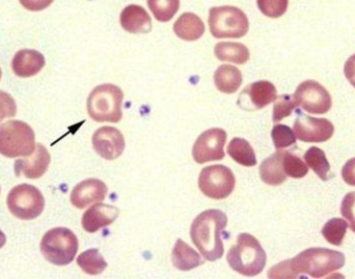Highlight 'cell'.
Listing matches in <instances>:
<instances>
[{
    "mask_svg": "<svg viewBox=\"0 0 355 279\" xmlns=\"http://www.w3.org/2000/svg\"><path fill=\"white\" fill-rule=\"evenodd\" d=\"M259 10L269 18H279L288 10L289 0H257Z\"/></svg>",
    "mask_w": 355,
    "mask_h": 279,
    "instance_id": "cell-33",
    "label": "cell"
},
{
    "mask_svg": "<svg viewBox=\"0 0 355 279\" xmlns=\"http://www.w3.org/2000/svg\"><path fill=\"white\" fill-rule=\"evenodd\" d=\"M123 28L130 33H148L152 30V20L147 10L141 6L130 4L120 16Z\"/></svg>",
    "mask_w": 355,
    "mask_h": 279,
    "instance_id": "cell-18",
    "label": "cell"
},
{
    "mask_svg": "<svg viewBox=\"0 0 355 279\" xmlns=\"http://www.w3.org/2000/svg\"><path fill=\"white\" fill-rule=\"evenodd\" d=\"M275 149L283 150L295 145L296 136L291 128L286 125H275L271 131Z\"/></svg>",
    "mask_w": 355,
    "mask_h": 279,
    "instance_id": "cell-31",
    "label": "cell"
},
{
    "mask_svg": "<svg viewBox=\"0 0 355 279\" xmlns=\"http://www.w3.org/2000/svg\"><path fill=\"white\" fill-rule=\"evenodd\" d=\"M124 93L114 84L95 87L87 99V114L95 122L119 123L123 118Z\"/></svg>",
    "mask_w": 355,
    "mask_h": 279,
    "instance_id": "cell-4",
    "label": "cell"
},
{
    "mask_svg": "<svg viewBox=\"0 0 355 279\" xmlns=\"http://www.w3.org/2000/svg\"><path fill=\"white\" fill-rule=\"evenodd\" d=\"M348 224L341 218H334L325 224L322 228V235L325 240L335 246H340L343 243L347 233Z\"/></svg>",
    "mask_w": 355,
    "mask_h": 279,
    "instance_id": "cell-29",
    "label": "cell"
},
{
    "mask_svg": "<svg viewBox=\"0 0 355 279\" xmlns=\"http://www.w3.org/2000/svg\"><path fill=\"white\" fill-rule=\"evenodd\" d=\"M17 105L14 98L6 91H0V122L8 118H14Z\"/></svg>",
    "mask_w": 355,
    "mask_h": 279,
    "instance_id": "cell-35",
    "label": "cell"
},
{
    "mask_svg": "<svg viewBox=\"0 0 355 279\" xmlns=\"http://www.w3.org/2000/svg\"><path fill=\"white\" fill-rule=\"evenodd\" d=\"M227 132L223 129L213 128L205 131L198 136L192 147V157L198 164L217 161L225 158Z\"/></svg>",
    "mask_w": 355,
    "mask_h": 279,
    "instance_id": "cell-11",
    "label": "cell"
},
{
    "mask_svg": "<svg viewBox=\"0 0 355 279\" xmlns=\"http://www.w3.org/2000/svg\"><path fill=\"white\" fill-rule=\"evenodd\" d=\"M77 265L89 276H99L107 267V263L98 249H89L79 255Z\"/></svg>",
    "mask_w": 355,
    "mask_h": 279,
    "instance_id": "cell-27",
    "label": "cell"
},
{
    "mask_svg": "<svg viewBox=\"0 0 355 279\" xmlns=\"http://www.w3.org/2000/svg\"><path fill=\"white\" fill-rule=\"evenodd\" d=\"M241 72L239 69L231 64H223L218 66L214 74V83L216 89L223 93H234L241 87Z\"/></svg>",
    "mask_w": 355,
    "mask_h": 279,
    "instance_id": "cell-22",
    "label": "cell"
},
{
    "mask_svg": "<svg viewBox=\"0 0 355 279\" xmlns=\"http://www.w3.org/2000/svg\"><path fill=\"white\" fill-rule=\"evenodd\" d=\"M344 72H345L346 78L348 79L350 84L355 87V54L348 58L345 64V68H344Z\"/></svg>",
    "mask_w": 355,
    "mask_h": 279,
    "instance_id": "cell-38",
    "label": "cell"
},
{
    "mask_svg": "<svg viewBox=\"0 0 355 279\" xmlns=\"http://www.w3.org/2000/svg\"><path fill=\"white\" fill-rule=\"evenodd\" d=\"M19 1L25 10L40 12L49 8L54 0H19Z\"/></svg>",
    "mask_w": 355,
    "mask_h": 279,
    "instance_id": "cell-36",
    "label": "cell"
},
{
    "mask_svg": "<svg viewBox=\"0 0 355 279\" xmlns=\"http://www.w3.org/2000/svg\"><path fill=\"white\" fill-rule=\"evenodd\" d=\"M283 151H277L265 159L260 166L261 180L270 186H279L287 180V174L283 168Z\"/></svg>",
    "mask_w": 355,
    "mask_h": 279,
    "instance_id": "cell-21",
    "label": "cell"
},
{
    "mask_svg": "<svg viewBox=\"0 0 355 279\" xmlns=\"http://www.w3.org/2000/svg\"><path fill=\"white\" fill-rule=\"evenodd\" d=\"M343 180L350 186H355V158L350 159L342 170Z\"/></svg>",
    "mask_w": 355,
    "mask_h": 279,
    "instance_id": "cell-37",
    "label": "cell"
},
{
    "mask_svg": "<svg viewBox=\"0 0 355 279\" xmlns=\"http://www.w3.org/2000/svg\"><path fill=\"white\" fill-rule=\"evenodd\" d=\"M215 56L221 62H234L244 64L250 57V50L243 44L234 42H221L214 48Z\"/></svg>",
    "mask_w": 355,
    "mask_h": 279,
    "instance_id": "cell-24",
    "label": "cell"
},
{
    "mask_svg": "<svg viewBox=\"0 0 355 279\" xmlns=\"http://www.w3.org/2000/svg\"><path fill=\"white\" fill-rule=\"evenodd\" d=\"M79 243L76 235L66 228L48 231L41 241L42 255L55 266H67L74 261Z\"/></svg>",
    "mask_w": 355,
    "mask_h": 279,
    "instance_id": "cell-5",
    "label": "cell"
},
{
    "mask_svg": "<svg viewBox=\"0 0 355 279\" xmlns=\"http://www.w3.org/2000/svg\"><path fill=\"white\" fill-rule=\"evenodd\" d=\"M172 261L175 267L181 271H189L204 264L202 258L181 239H178L175 245Z\"/></svg>",
    "mask_w": 355,
    "mask_h": 279,
    "instance_id": "cell-23",
    "label": "cell"
},
{
    "mask_svg": "<svg viewBox=\"0 0 355 279\" xmlns=\"http://www.w3.org/2000/svg\"><path fill=\"white\" fill-rule=\"evenodd\" d=\"M283 168L287 177L294 179L304 178L309 172L308 164L304 163L300 157L289 152L284 153Z\"/></svg>",
    "mask_w": 355,
    "mask_h": 279,
    "instance_id": "cell-30",
    "label": "cell"
},
{
    "mask_svg": "<svg viewBox=\"0 0 355 279\" xmlns=\"http://www.w3.org/2000/svg\"><path fill=\"white\" fill-rule=\"evenodd\" d=\"M120 211L114 206L105 204H95L93 207L87 210L83 216L81 224L83 230L89 234H95L101 228H106L116 222Z\"/></svg>",
    "mask_w": 355,
    "mask_h": 279,
    "instance_id": "cell-16",
    "label": "cell"
},
{
    "mask_svg": "<svg viewBox=\"0 0 355 279\" xmlns=\"http://www.w3.org/2000/svg\"><path fill=\"white\" fill-rule=\"evenodd\" d=\"M236 179L233 172L225 165H211L202 168L198 178V187L209 199H227L235 189Z\"/></svg>",
    "mask_w": 355,
    "mask_h": 279,
    "instance_id": "cell-9",
    "label": "cell"
},
{
    "mask_svg": "<svg viewBox=\"0 0 355 279\" xmlns=\"http://www.w3.org/2000/svg\"><path fill=\"white\" fill-rule=\"evenodd\" d=\"M293 132L304 143H324L333 137L335 127L327 118H312L300 112Z\"/></svg>",
    "mask_w": 355,
    "mask_h": 279,
    "instance_id": "cell-12",
    "label": "cell"
},
{
    "mask_svg": "<svg viewBox=\"0 0 355 279\" xmlns=\"http://www.w3.org/2000/svg\"><path fill=\"white\" fill-rule=\"evenodd\" d=\"M345 265V255L329 249H310L279 263L268 271L269 278H298L306 274L313 278H322L341 269Z\"/></svg>",
    "mask_w": 355,
    "mask_h": 279,
    "instance_id": "cell-1",
    "label": "cell"
},
{
    "mask_svg": "<svg viewBox=\"0 0 355 279\" xmlns=\"http://www.w3.org/2000/svg\"><path fill=\"white\" fill-rule=\"evenodd\" d=\"M108 188L98 179H87L74 187L71 192V204L77 209H85L89 205L105 199Z\"/></svg>",
    "mask_w": 355,
    "mask_h": 279,
    "instance_id": "cell-15",
    "label": "cell"
},
{
    "mask_svg": "<svg viewBox=\"0 0 355 279\" xmlns=\"http://www.w3.org/2000/svg\"><path fill=\"white\" fill-rule=\"evenodd\" d=\"M45 64V57L39 51L23 49L15 54L12 60V69L16 76L28 78L39 74Z\"/></svg>",
    "mask_w": 355,
    "mask_h": 279,
    "instance_id": "cell-17",
    "label": "cell"
},
{
    "mask_svg": "<svg viewBox=\"0 0 355 279\" xmlns=\"http://www.w3.org/2000/svg\"><path fill=\"white\" fill-rule=\"evenodd\" d=\"M6 205L10 213L21 220H33L43 213L45 199L37 187L21 184L8 193Z\"/></svg>",
    "mask_w": 355,
    "mask_h": 279,
    "instance_id": "cell-8",
    "label": "cell"
},
{
    "mask_svg": "<svg viewBox=\"0 0 355 279\" xmlns=\"http://www.w3.org/2000/svg\"><path fill=\"white\" fill-rule=\"evenodd\" d=\"M227 154L238 164L252 168L257 164L256 154L250 143L243 138L236 137L227 145Z\"/></svg>",
    "mask_w": 355,
    "mask_h": 279,
    "instance_id": "cell-25",
    "label": "cell"
},
{
    "mask_svg": "<svg viewBox=\"0 0 355 279\" xmlns=\"http://www.w3.org/2000/svg\"><path fill=\"white\" fill-rule=\"evenodd\" d=\"M51 157L49 152L41 143L35 145V152L27 158L17 160L14 164L15 174L17 177H25L27 179L41 178L49 168Z\"/></svg>",
    "mask_w": 355,
    "mask_h": 279,
    "instance_id": "cell-14",
    "label": "cell"
},
{
    "mask_svg": "<svg viewBox=\"0 0 355 279\" xmlns=\"http://www.w3.org/2000/svg\"><path fill=\"white\" fill-rule=\"evenodd\" d=\"M35 150V136L31 127L22 120H8L0 126V154L4 157L31 156Z\"/></svg>",
    "mask_w": 355,
    "mask_h": 279,
    "instance_id": "cell-6",
    "label": "cell"
},
{
    "mask_svg": "<svg viewBox=\"0 0 355 279\" xmlns=\"http://www.w3.org/2000/svg\"><path fill=\"white\" fill-rule=\"evenodd\" d=\"M227 226V215L219 210H207L192 222L190 237L207 261L215 262L223 257V234Z\"/></svg>",
    "mask_w": 355,
    "mask_h": 279,
    "instance_id": "cell-2",
    "label": "cell"
},
{
    "mask_svg": "<svg viewBox=\"0 0 355 279\" xmlns=\"http://www.w3.org/2000/svg\"><path fill=\"white\" fill-rule=\"evenodd\" d=\"M209 27L216 39H239L250 29L248 16L236 6H214L209 10Z\"/></svg>",
    "mask_w": 355,
    "mask_h": 279,
    "instance_id": "cell-7",
    "label": "cell"
},
{
    "mask_svg": "<svg viewBox=\"0 0 355 279\" xmlns=\"http://www.w3.org/2000/svg\"><path fill=\"white\" fill-rule=\"evenodd\" d=\"M293 97L297 106L313 114H327L333 105L329 91L314 80L300 83Z\"/></svg>",
    "mask_w": 355,
    "mask_h": 279,
    "instance_id": "cell-10",
    "label": "cell"
},
{
    "mask_svg": "<svg viewBox=\"0 0 355 279\" xmlns=\"http://www.w3.org/2000/svg\"><path fill=\"white\" fill-rule=\"evenodd\" d=\"M93 147L98 155L105 160H114L122 155L125 150V139L122 132L114 127H102L93 135Z\"/></svg>",
    "mask_w": 355,
    "mask_h": 279,
    "instance_id": "cell-13",
    "label": "cell"
},
{
    "mask_svg": "<svg viewBox=\"0 0 355 279\" xmlns=\"http://www.w3.org/2000/svg\"><path fill=\"white\" fill-rule=\"evenodd\" d=\"M266 260V253L260 242L246 233L238 236L237 245L232 247L227 255L230 267L248 278L259 276L264 270Z\"/></svg>",
    "mask_w": 355,
    "mask_h": 279,
    "instance_id": "cell-3",
    "label": "cell"
},
{
    "mask_svg": "<svg viewBox=\"0 0 355 279\" xmlns=\"http://www.w3.org/2000/svg\"><path fill=\"white\" fill-rule=\"evenodd\" d=\"M6 235L3 234L1 230H0V249L6 245Z\"/></svg>",
    "mask_w": 355,
    "mask_h": 279,
    "instance_id": "cell-39",
    "label": "cell"
},
{
    "mask_svg": "<svg viewBox=\"0 0 355 279\" xmlns=\"http://www.w3.org/2000/svg\"><path fill=\"white\" fill-rule=\"evenodd\" d=\"M296 107L297 104L293 96L283 95L277 97L273 106V122H281L282 120L289 116Z\"/></svg>",
    "mask_w": 355,
    "mask_h": 279,
    "instance_id": "cell-32",
    "label": "cell"
},
{
    "mask_svg": "<svg viewBox=\"0 0 355 279\" xmlns=\"http://www.w3.org/2000/svg\"><path fill=\"white\" fill-rule=\"evenodd\" d=\"M0 79H1V69H0Z\"/></svg>",
    "mask_w": 355,
    "mask_h": 279,
    "instance_id": "cell-40",
    "label": "cell"
},
{
    "mask_svg": "<svg viewBox=\"0 0 355 279\" xmlns=\"http://www.w3.org/2000/svg\"><path fill=\"white\" fill-rule=\"evenodd\" d=\"M240 97H248L252 107L262 109L277 99V89L269 81H257L243 89Z\"/></svg>",
    "mask_w": 355,
    "mask_h": 279,
    "instance_id": "cell-19",
    "label": "cell"
},
{
    "mask_svg": "<svg viewBox=\"0 0 355 279\" xmlns=\"http://www.w3.org/2000/svg\"><path fill=\"white\" fill-rule=\"evenodd\" d=\"M148 6L159 22H168L180 8V0H148Z\"/></svg>",
    "mask_w": 355,
    "mask_h": 279,
    "instance_id": "cell-28",
    "label": "cell"
},
{
    "mask_svg": "<svg viewBox=\"0 0 355 279\" xmlns=\"http://www.w3.org/2000/svg\"><path fill=\"white\" fill-rule=\"evenodd\" d=\"M304 160L309 168H312L321 180L329 181L331 178V164L322 150L316 147H310L304 154Z\"/></svg>",
    "mask_w": 355,
    "mask_h": 279,
    "instance_id": "cell-26",
    "label": "cell"
},
{
    "mask_svg": "<svg viewBox=\"0 0 355 279\" xmlns=\"http://www.w3.org/2000/svg\"><path fill=\"white\" fill-rule=\"evenodd\" d=\"M177 37L183 41L193 42L200 39L205 33L202 19L193 12H184L174 24Z\"/></svg>",
    "mask_w": 355,
    "mask_h": 279,
    "instance_id": "cell-20",
    "label": "cell"
},
{
    "mask_svg": "<svg viewBox=\"0 0 355 279\" xmlns=\"http://www.w3.org/2000/svg\"><path fill=\"white\" fill-rule=\"evenodd\" d=\"M341 213L347 220L348 226L355 233V192L345 195L342 201Z\"/></svg>",
    "mask_w": 355,
    "mask_h": 279,
    "instance_id": "cell-34",
    "label": "cell"
}]
</instances>
